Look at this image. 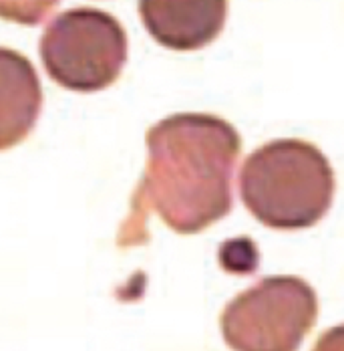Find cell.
I'll list each match as a JSON object with an SVG mask.
<instances>
[{"mask_svg": "<svg viewBox=\"0 0 344 351\" xmlns=\"http://www.w3.org/2000/svg\"><path fill=\"white\" fill-rule=\"evenodd\" d=\"M241 138L209 113H175L147 132V166L119 230V246L139 245L155 212L172 230L196 234L232 210Z\"/></svg>", "mask_w": 344, "mask_h": 351, "instance_id": "cell-1", "label": "cell"}, {"mask_svg": "<svg viewBox=\"0 0 344 351\" xmlns=\"http://www.w3.org/2000/svg\"><path fill=\"white\" fill-rule=\"evenodd\" d=\"M328 158L308 141L274 140L252 152L240 170V196L252 216L276 230L310 228L334 196Z\"/></svg>", "mask_w": 344, "mask_h": 351, "instance_id": "cell-2", "label": "cell"}, {"mask_svg": "<svg viewBox=\"0 0 344 351\" xmlns=\"http://www.w3.org/2000/svg\"><path fill=\"white\" fill-rule=\"evenodd\" d=\"M40 59L61 87L95 93L113 85L127 61V35L119 21L97 8L61 12L40 36Z\"/></svg>", "mask_w": 344, "mask_h": 351, "instance_id": "cell-3", "label": "cell"}, {"mask_svg": "<svg viewBox=\"0 0 344 351\" xmlns=\"http://www.w3.org/2000/svg\"><path fill=\"white\" fill-rule=\"evenodd\" d=\"M318 317L314 289L300 277H266L232 299L220 319L232 351H298Z\"/></svg>", "mask_w": 344, "mask_h": 351, "instance_id": "cell-4", "label": "cell"}, {"mask_svg": "<svg viewBox=\"0 0 344 351\" xmlns=\"http://www.w3.org/2000/svg\"><path fill=\"white\" fill-rule=\"evenodd\" d=\"M139 16L161 47L198 51L222 33L228 0H139Z\"/></svg>", "mask_w": 344, "mask_h": 351, "instance_id": "cell-5", "label": "cell"}, {"mask_svg": "<svg viewBox=\"0 0 344 351\" xmlns=\"http://www.w3.org/2000/svg\"><path fill=\"white\" fill-rule=\"evenodd\" d=\"M42 89L33 63L0 47V152L18 145L35 128Z\"/></svg>", "mask_w": 344, "mask_h": 351, "instance_id": "cell-6", "label": "cell"}, {"mask_svg": "<svg viewBox=\"0 0 344 351\" xmlns=\"http://www.w3.org/2000/svg\"><path fill=\"white\" fill-rule=\"evenodd\" d=\"M59 0H0V19L18 25H38L47 19Z\"/></svg>", "mask_w": 344, "mask_h": 351, "instance_id": "cell-7", "label": "cell"}, {"mask_svg": "<svg viewBox=\"0 0 344 351\" xmlns=\"http://www.w3.org/2000/svg\"><path fill=\"white\" fill-rule=\"evenodd\" d=\"M312 351H344V325L326 329Z\"/></svg>", "mask_w": 344, "mask_h": 351, "instance_id": "cell-8", "label": "cell"}]
</instances>
